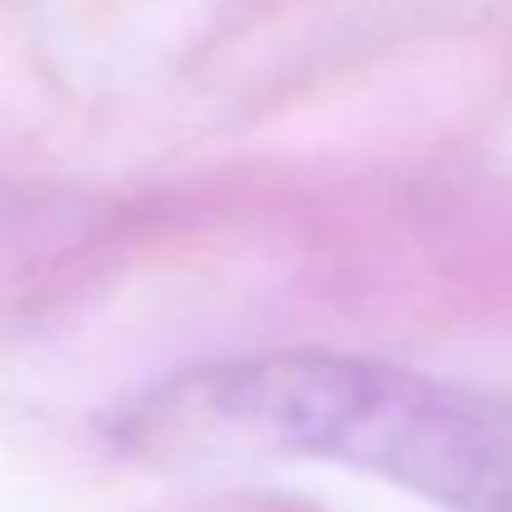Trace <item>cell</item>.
Instances as JSON below:
<instances>
[{"instance_id": "cell-1", "label": "cell", "mask_w": 512, "mask_h": 512, "mask_svg": "<svg viewBox=\"0 0 512 512\" xmlns=\"http://www.w3.org/2000/svg\"><path fill=\"white\" fill-rule=\"evenodd\" d=\"M115 433L155 463L309 458L443 512H512L508 398L334 348L199 363L125 408Z\"/></svg>"}]
</instances>
